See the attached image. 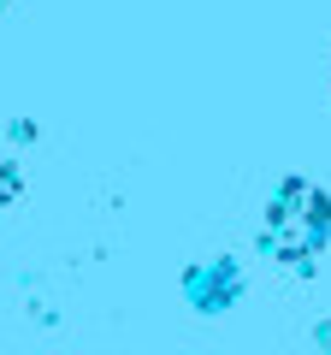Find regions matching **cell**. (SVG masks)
Returning <instances> with one entry per match:
<instances>
[{
	"instance_id": "cell-1",
	"label": "cell",
	"mask_w": 331,
	"mask_h": 355,
	"mask_svg": "<svg viewBox=\"0 0 331 355\" xmlns=\"http://www.w3.org/2000/svg\"><path fill=\"white\" fill-rule=\"evenodd\" d=\"M325 243H331V196L319 190V184H307V178L278 184L272 202H267V214H260V249L278 266L307 272V266L325 254Z\"/></svg>"
},
{
	"instance_id": "cell-2",
	"label": "cell",
	"mask_w": 331,
	"mask_h": 355,
	"mask_svg": "<svg viewBox=\"0 0 331 355\" xmlns=\"http://www.w3.org/2000/svg\"><path fill=\"white\" fill-rule=\"evenodd\" d=\"M184 291H190V302L202 308V314H219V308L242 291V279H237L231 261H207V266H195L190 279H184Z\"/></svg>"
},
{
	"instance_id": "cell-3",
	"label": "cell",
	"mask_w": 331,
	"mask_h": 355,
	"mask_svg": "<svg viewBox=\"0 0 331 355\" xmlns=\"http://www.w3.org/2000/svg\"><path fill=\"white\" fill-rule=\"evenodd\" d=\"M12 184H18V178H12V172H0V196H12Z\"/></svg>"
},
{
	"instance_id": "cell-4",
	"label": "cell",
	"mask_w": 331,
	"mask_h": 355,
	"mask_svg": "<svg viewBox=\"0 0 331 355\" xmlns=\"http://www.w3.org/2000/svg\"><path fill=\"white\" fill-rule=\"evenodd\" d=\"M0 6H6V0H0Z\"/></svg>"
}]
</instances>
